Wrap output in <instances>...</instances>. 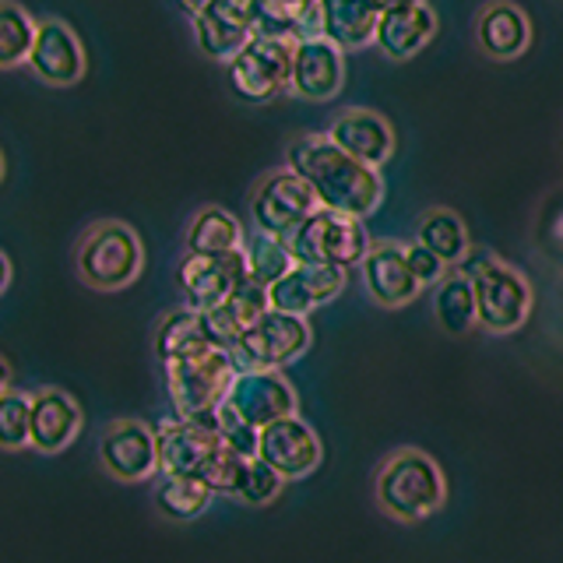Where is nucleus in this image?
<instances>
[{
    "label": "nucleus",
    "instance_id": "f257e3e1",
    "mask_svg": "<svg viewBox=\"0 0 563 563\" xmlns=\"http://www.w3.org/2000/svg\"><path fill=\"white\" fill-rule=\"evenodd\" d=\"M289 169L310 184L321 208L366 219L380 205L384 184L377 169L342 152L328 134H299L289 145Z\"/></svg>",
    "mask_w": 563,
    "mask_h": 563
},
{
    "label": "nucleus",
    "instance_id": "f03ea898",
    "mask_svg": "<svg viewBox=\"0 0 563 563\" xmlns=\"http://www.w3.org/2000/svg\"><path fill=\"white\" fill-rule=\"evenodd\" d=\"M457 268L472 282L475 317L486 331L507 334L525 324L528 310H532V289H528L521 272L504 264L497 254L483 251V246H472Z\"/></svg>",
    "mask_w": 563,
    "mask_h": 563
},
{
    "label": "nucleus",
    "instance_id": "7ed1b4c3",
    "mask_svg": "<svg viewBox=\"0 0 563 563\" xmlns=\"http://www.w3.org/2000/svg\"><path fill=\"white\" fill-rule=\"evenodd\" d=\"M377 504L398 521H419L444 504V475L430 454L401 448L377 472Z\"/></svg>",
    "mask_w": 563,
    "mask_h": 563
},
{
    "label": "nucleus",
    "instance_id": "20e7f679",
    "mask_svg": "<svg viewBox=\"0 0 563 563\" xmlns=\"http://www.w3.org/2000/svg\"><path fill=\"white\" fill-rule=\"evenodd\" d=\"M289 251L296 264H321V268L349 272L352 264H363L369 236L363 229V219L321 208L289 236Z\"/></svg>",
    "mask_w": 563,
    "mask_h": 563
},
{
    "label": "nucleus",
    "instance_id": "39448f33",
    "mask_svg": "<svg viewBox=\"0 0 563 563\" xmlns=\"http://www.w3.org/2000/svg\"><path fill=\"white\" fill-rule=\"evenodd\" d=\"M166 380H169V398L176 405V416L201 419V416H216L222 409V401L229 398V387L236 380V366L229 352L211 349L198 360L169 363Z\"/></svg>",
    "mask_w": 563,
    "mask_h": 563
},
{
    "label": "nucleus",
    "instance_id": "423d86ee",
    "mask_svg": "<svg viewBox=\"0 0 563 563\" xmlns=\"http://www.w3.org/2000/svg\"><path fill=\"white\" fill-rule=\"evenodd\" d=\"M307 345H310L307 317L268 310L233 345L229 356H233L236 374H261V369H275V374H278L286 363H292L296 356H303Z\"/></svg>",
    "mask_w": 563,
    "mask_h": 563
},
{
    "label": "nucleus",
    "instance_id": "0eeeda50",
    "mask_svg": "<svg viewBox=\"0 0 563 563\" xmlns=\"http://www.w3.org/2000/svg\"><path fill=\"white\" fill-rule=\"evenodd\" d=\"M292 53L296 43L261 40L254 35L233 60H229V85L246 102H268L292 88Z\"/></svg>",
    "mask_w": 563,
    "mask_h": 563
},
{
    "label": "nucleus",
    "instance_id": "6e6552de",
    "mask_svg": "<svg viewBox=\"0 0 563 563\" xmlns=\"http://www.w3.org/2000/svg\"><path fill=\"white\" fill-rule=\"evenodd\" d=\"M321 211V201L310 190L303 176H296L292 169H275L261 180L254 190V222L257 233L275 236V240H289L299 225L310 216Z\"/></svg>",
    "mask_w": 563,
    "mask_h": 563
},
{
    "label": "nucleus",
    "instance_id": "1a4fd4ad",
    "mask_svg": "<svg viewBox=\"0 0 563 563\" xmlns=\"http://www.w3.org/2000/svg\"><path fill=\"white\" fill-rule=\"evenodd\" d=\"M78 268L96 289H120L141 272V243L123 222H102L85 236Z\"/></svg>",
    "mask_w": 563,
    "mask_h": 563
},
{
    "label": "nucleus",
    "instance_id": "9d476101",
    "mask_svg": "<svg viewBox=\"0 0 563 563\" xmlns=\"http://www.w3.org/2000/svg\"><path fill=\"white\" fill-rule=\"evenodd\" d=\"M222 405L233 409L246 427L264 430L278 419L296 416V391L275 369H261V374H236Z\"/></svg>",
    "mask_w": 563,
    "mask_h": 563
},
{
    "label": "nucleus",
    "instance_id": "9b49d317",
    "mask_svg": "<svg viewBox=\"0 0 563 563\" xmlns=\"http://www.w3.org/2000/svg\"><path fill=\"white\" fill-rule=\"evenodd\" d=\"M246 278H251V268H246V254L243 251H233L225 257H194V254H187L184 264H180V286H184V296H187V307L198 310V313L222 307Z\"/></svg>",
    "mask_w": 563,
    "mask_h": 563
},
{
    "label": "nucleus",
    "instance_id": "f8f14e48",
    "mask_svg": "<svg viewBox=\"0 0 563 563\" xmlns=\"http://www.w3.org/2000/svg\"><path fill=\"white\" fill-rule=\"evenodd\" d=\"M158 444V468L163 475H184V479H201V472L225 444L219 430H205L190 419H163L155 430Z\"/></svg>",
    "mask_w": 563,
    "mask_h": 563
},
{
    "label": "nucleus",
    "instance_id": "ddd939ff",
    "mask_svg": "<svg viewBox=\"0 0 563 563\" xmlns=\"http://www.w3.org/2000/svg\"><path fill=\"white\" fill-rule=\"evenodd\" d=\"M198 46L216 60H233L236 53L254 40V4L240 0H208L190 8Z\"/></svg>",
    "mask_w": 563,
    "mask_h": 563
},
{
    "label": "nucleus",
    "instance_id": "4468645a",
    "mask_svg": "<svg viewBox=\"0 0 563 563\" xmlns=\"http://www.w3.org/2000/svg\"><path fill=\"white\" fill-rule=\"evenodd\" d=\"M257 457L272 465L282 479H303L317 465H321V440L299 416L278 419L272 427L261 430Z\"/></svg>",
    "mask_w": 563,
    "mask_h": 563
},
{
    "label": "nucleus",
    "instance_id": "2eb2a0df",
    "mask_svg": "<svg viewBox=\"0 0 563 563\" xmlns=\"http://www.w3.org/2000/svg\"><path fill=\"white\" fill-rule=\"evenodd\" d=\"M99 454H102V465L110 468L117 479H128V483L148 479V475L158 468L155 433L137 419L110 422L99 440Z\"/></svg>",
    "mask_w": 563,
    "mask_h": 563
},
{
    "label": "nucleus",
    "instance_id": "dca6fc26",
    "mask_svg": "<svg viewBox=\"0 0 563 563\" xmlns=\"http://www.w3.org/2000/svg\"><path fill=\"white\" fill-rule=\"evenodd\" d=\"M360 268H363L366 292L374 296L380 307H405V303H412L422 289L409 268L405 243H395V240L369 243Z\"/></svg>",
    "mask_w": 563,
    "mask_h": 563
},
{
    "label": "nucleus",
    "instance_id": "f3484780",
    "mask_svg": "<svg viewBox=\"0 0 563 563\" xmlns=\"http://www.w3.org/2000/svg\"><path fill=\"white\" fill-rule=\"evenodd\" d=\"M345 286V272L339 268H321V264H296V268L278 278L268 289V303L278 313L307 317L310 310L331 303Z\"/></svg>",
    "mask_w": 563,
    "mask_h": 563
},
{
    "label": "nucleus",
    "instance_id": "a211bd4d",
    "mask_svg": "<svg viewBox=\"0 0 563 563\" xmlns=\"http://www.w3.org/2000/svg\"><path fill=\"white\" fill-rule=\"evenodd\" d=\"M334 145L349 152L352 158H360L363 166L377 169L384 166L395 152V131L380 113L374 110H345L331 120V128L324 131Z\"/></svg>",
    "mask_w": 563,
    "mask_h": 563
},
{
    "label": "nucleus",
    "instance_id": "6ab92c4d",
    "mask_svg": "<svg viewBox=\"0 0 563 563\" xmlns=\"http://www.w3.org/2000/svg\"><path fill=\"white\" fill-rule=\"evenodd\" d=\"M345 85V57L342 49L331 40H307L296 43L292 53V92L324 102L331 96H339V88Z\"/></svg>",
    "mask_w": 563,
    "mask_h": 563
},
{
    "label": "nucleus",
    "instance_id": "aec40b11",
    "mask_svg": "<svg viewBox=\"0 0 563 563\" xmlns=\"http://www.w3.org/2000/svg\"><path fill=\"white\" fill-rule=\"evenodd\" d=\"M433 32H437V18L427 4L398 0V4H384L374 43L391 60H409L433 40Z\"/></svg>",
    "mask_w": 563,
    "mask_h": 563
},
{
    "label": "nucleus",
    "instance_id": "412c9836",
    "mask_svg": "<svg viewBox=\"0 0 563 563\" xmlns=\"http://www.w3.org/2000/svg\"><path fill=\"white\" fill-rule=\"evenodd\" d=\"M29 64L40 78L53 85H75L85 75V53L64 22L57 18H46L35 29V46L29 53Z\"/></svg>",
    "mask_w": 563,
    "mask_h": 563
},
{
    "label": "nucleus",
    "instance_id": "4be33fe9",
    "mask_svg": "<svg viewBox=\"0 0 563 563\" xmlns=\"http://www.w3.org/2000/svg\"><path fill=\"white\" fill-rule=\"evenodd\" d=\"M268 310H272V303H268V286H261V282H254V278H246L243 286L233 296H229L222 307L205 313L208 331H211V342H216V349H222V352H233V345Z\"/></svg>",
    "mask_w": 563,
    "mask_h": 563
},
{
    "label": "nucleus",
    "instance_id": "5701e85b",
    "mask_svg": "<svg viewBox=\"0 0 563 563\" xmlns=\"http://www.w3.org/2000/svg\"><path fill=\"white\" fill-rule=\"evenodd\" d=\"M254 35L282 43L324 40V8L299 0V4H254Z\"/></svg>",
    "mask_w": 563,
    "mask_h": 563
},
{
    "label": "nucleus",
    "instance_id": "b1692460",
    "mask_svg": "<svg viewBox=\"0 0 563 563\" xmlns=\"http://www.w3.org/2000/svg\"><path fill=\"white\" fill-rule=\"evenodd\" d=\"M81 412L70 401V395L46 387V391L32 395V440L29 444L35 451H60L70 444V437L78 433Z\"/></svg>",
    "mask_w": 563,
    "mask_h": 563
},
{
    "label": "nucleus",
    "instance_id": "393cba45",
    "mask_svg": "<svg viewBox=\"0 0 563 563\" xmlns=\"http://www.w3.org/2000/svg\"><path fill=\"white\" fill-rule=\"evenodd\" d=\"M211 349H216V342H211L205 313L190 310V307L166 313L163 324H158V331H155V352L166 366L184 363V360H198Z\"/></svg>",
    "mask_w": 563,
    "mask_h": 563
},
{
    "label": "nucleus",
    "instance_id": "a878e982",
    "mask_svg": "<svg viewBox=\"0 0 563 563\" xmlns=\"http://www.w3.org/2000/svg\"><path fill=\"white\" fill-rule=\"evenodd\" d=\"M475 40L493 60H515L528 46V18L515 4H489L479 11Z\"/></svg>",
    "mask_w": 563,
    "mask_h": 563
},
{
    "label": "nucleus",
    "instance_id": "bb28decb",
    "mask_svg": "<svg viewBox=\"0 0 563 563\" xmlns=\"http://www.w3.org/2000/svg\"><path fill=\"white\" fill-rule=\"evenodd\" d=\"M324 8V40H331L339 49H360L377 40V22L384 4H352V0H328Z\"/></svg>",
    "mask_w": 563,
    "mask_h": 563
},
{
    "label": "nucleus",
    "instance_id": "cd10ccee",
    "mask_svg": "<svg viewBox=\"0 0 563 563\" xmlns=\"http://www.w3.org/2000/svg\"><path fill=\"white\" fill-rule=\"evenodd\" d=\"M187 251L194 257H225L243 251V229L225 208H201L187 229Z\"/></svg>",
    "mask_w": 563,
    "mask_h": 563
},
{
    "label": "nucleus",
    "instance_id": "c85d7f7f",
    "mask_svg": "<svg viewBox=\"0 0 563 563\" xmlns=\"http://www.w3.org/2000/svg\"><path fill=\"white\" fill-rule=\"evenodd\" d=\"M416 240L427 246L430 254H437L444 264H462L465 254L472 251L468 233H465V222L457 219L454 211H448V208L427 211V216L419 219Z\"/></svg>",
    "mask_w": 563,
    "mask_h": 563
},
{
    "label": "nucleus",
    "instance_id": "c756f323",
    "mask_svg": "<svg viewBox=\"0 0 563 563\" xmlns=\"http://www.w3.org/2000/svg\"><path fill=\"white\" fill-rule=\"evenodd\" d=\"M437 321L448 334H465L472 324H479V317H475V292H472V282L457 272V275H448L444 282L437 286Z\"/></svg>",
    "mask_w": 563,
    "mask_h": 563
},
{
    "label": "nucleus",
    "instance_id": "7c9ffc66",
    "mask_svg": "<svg viewBox=\"0 0 563 563\" xmlns=\"http://www.w3.org/2000/svg\"><path fill=\"white\" fill-rule=\"evenodd\" d=\"M211 504V489L198 479H184V475H163V483L155 486V507L173 521H190L205 515Z\"/></svg>",
    "mask_w": 563,
    "mask_h": 563
},
{
    "label": "nucleus",
    "instance_id": "2f4dec72",
    "mask_svg": "<svg viewBox=\"0 0 563 563\" xmlns=\"http://www.w3.org/2000/svg\"><path fill=\"white\" fill-rule=\"evenodd\" d=\"M243 254H246V268H251V278L261 282V286H268V289L275 286L278 278H286L296 268L289 240H275V236L254 233L251 240L243 243Z\"/></svg>",
    "mask_w": 563,
    "mask_h": 563
},
{
    "label": "nucleus",
    "instance_id": "473e14b6",
    "mask_svg": "<svg viewBox=\"0 0 563 563\" xmlns=\"http://www.w3.org/2000/svg\"><path fill=\"white\" fill-rule=\"evenodd\" d=\"M35 25L18 4H0V67L25 60L35 46Z\"/></svg>",
    "mask_w": 563,
    "mask_h": 563
},
{
    "label": "nucleus",
    "instance_id": "72a5a7b5",
    "mask_svg": "<svg viewBox=\"0 0 563 563\" xmlns=\"http://www.w3.org/2000/svg\"><path fill=\"white\" fill-rule=\"evenodd\" d=\"M32 440V398L22 391L0 395V448H25Z\"/></svg>",
    "mask_w": 563,
    "mask_h": 563
},
{
    "label": "nucleus",
    "instance_id": "f704fd0d",
    "mask_svg": "<svg viewBox=\"0 0 563 563\" xmlns=\"http://www.w3.org/2000/svg\"><path fill=\"white\" fill-rule=\"evenodd\" d=\"M246 468H251V457H240L236 451L222 448L216 457L208 462V468L201 472V479L211 493H236L243 489V479H246Z\"/></svg>",
    "mask_w": 563,
    "mask_h": 563
},
{
    "label": "nucleus",
    "instance_id": "c9c22d12",
    "mask_svg": "<svg viewBox=\"0 0 563 563\" xmlns=\"http://www.w3.org/2000/svg\"><path fill=\"white\" fill-rule=\"evenodd\" d=\"M282 483H286V479H282V475H278L272 465H264L261 457H254L251 468H246V479H243V489H240V500L261 507V504H268V500L278 497Z\"/></svg>",
    "mask_w": 563,
    "mask_h": 563
},
{
    "label": "nucleus",
    "instance_id": "e433bc0d",
    "mask_svg": "<svg viewBox=\"0 0 563 563\" xmlns=\"http://www.w3.org/2000/svg\"><path fill=\"white\" fill-rule=\"evenodd\" d=\"M405 254H409V268H412V275H416L419 286H433V282H444L448 264L440 261L437 254H430L419 240L405 243Z\"/></svg>",
    "mask_w": 563,
    "mask_h": 563
},
{
    "label": "nucleus",
    "instance_id": "4c0bfd02",
    "mask_svg": "<svg viewBox=\"0 0 563 563\" xmlns=\"http://www.w3.org/2000/svg\"><path fill=\"white\" fill-rule=\"evenodd\" d=\"M8 278H11V268H8V257L0 254V292H4V286H8Z\"/></svg>",
    "mask_w": 563,
    "mask_h": 563
},
{
    "label": "nucleus",
    "instance_id": "58836bf2",
    "mask_svg": "<svg viewBox=\"0 0 563 563\" xmlns=\"http://www.w3.org/2000/svg\"><path fill=\"white\" fill-rule=\"evenodd\" d=\"M8 380H11V369H8V363L0 360V395L8 391Z\"/></svg>",
    "mask_w": 563,
    "mask_h": 563
},
{
    "label": "nucleus",
    "instance_id": "ea45409f",
    "mask_svg": "<svg viewBox=\"0 0 563 563\" xmlns=\"http://www.w3.org/2000/svg\"><path fill=\"white\" fill-rule=\"evenodd\" d=\"M556 233H560V240H563V219H560V225H556Z\"/></svg>",
    "mask_w": 563,
    "mask_h": 563
},
{
    "label": "nucleus",
    "instance_id": "a19ab883",
    "mask_svg": "<svg viewBox=\"0 0 563 563\" xmlns=\"http://www.w3.org/2000/svg\"><path fill=\"white\" fill-rule=\"evenodd\" d=\"M0 173H4V158H0Z\"/></svg>",
    "mask_w": 563,
    "mask_h": 563
}]
</instances>
